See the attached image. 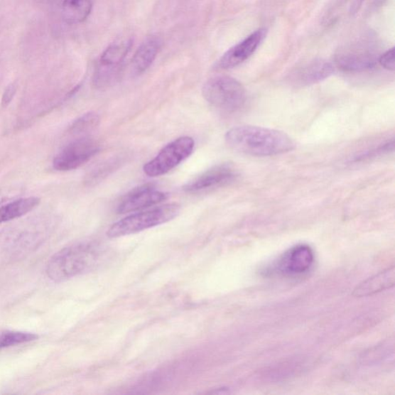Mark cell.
Wrapping results in <instances>:
<instances>
[{"label":"cell","instance_id":"cell-7","mask_svg":"<svg viewBox=\"0 0 395 395\" xmlns=\"http://www.w3.org/2000/svg\"><path fill=\"white\" fill-rule=\"evenodd\" d=\"M133 41L125 38L115 41L103 52L94 75L98 88L109 87L118 78L121 66L129 53Z\"/></svg>","mask_w":395,"mask_h":395},{"label":"cell","instance_id":"cell-22","mask_svg":"<svg viewBox=\"0 0 395 395\" xmlns=\"http://www.w3.org/2000/svg\"><path fill=\"white\" fill-rule=\"evenodd\" d=\"M379 64L386 70L394 71L395 67L394 62V48H392L379 57Z\"/></svg>","mask_w":395,"mask_h":395},{"label":"cell","instance_id":"cell-6","mask_svg":"<svg viewBox=\"0 0 395 395\" xmlns=\"http://www.w3.org/2000/svg\"><path fill=\"white\" fill-rule=\"evenodd\" d=\"M194 147L195 141L191 137L184 136L175 139L161 150L154 159L144 166V173L150 177L167 174L190 157Z\"/></svg>","mask_w":395,"mask_h":395},{"label":"cell","instance_id":"cell-2","mask_svg":"<svg viewBox=\"0 0 395 395\" xmlns=\"http://www.w3.org/2000/svg\"><path fill=\"white\" fill-rule=\"evenodd\" d=\"M101 250L93 242H82L58 251L49 260L46 273L52 281L61 283L84 274L98 264Z\"/></svg>","mask_w":395,"mask_h":395},{"label":"cell","instance_id":"cell-10","mask_svg":"<svg viewBox=\"0 0 395 395\" xmlns=\"http://www.w3.org/2000/svg\"><path fill=\"white\" fill-rule=\"evenodd\" d=\"M267 30L261 28L251 33L234 47L224 53L217 63V67L222 70L234 68L254 55L266 37Z\"/></svg>","mask_w":395,"mask_h":395},{"label":"cell","instance_id":"cell-5","mask_svg":"<svg viewBox=\"0 0 395 395\" xmlns=\"http://www.w3.org/2000/svg\"><path fill=\"white\" fill-rule=\"evenodd\" d=\"M378 47L372 41L362 40L347 45L335 58L337 67L349 73H359L374 68L379 63Z\"/></svg>","mask_w":395,"mask_h":395},{"label":"cell","instance_id":"cell-20","mask_svg":"<svg viewBox=\"0 0 395 395\" xmlns=\"http://www.w3.org/2000/svg\"><path fill=\"white\" fill-rule=\"evenodd\" d=\"M119 161L114 159L107 161V163H103L92 171L91 174H89L87 178V183L89 184L97 183L101 181L107 175H109L115 168L117 165H119Z\"/></svg>","mask_w":395,"mask_h":395},{"label":"cell","instance_id":"cell-9","mask_svg":"<svg viewBox=\"0 0 395 395\" xmlns=\"http://www.w3.org/2000/svg\"><path fill=\"white\" fill-rule=\"evenodd\" d=\"M314 263V254L308 245H296L285 252L278 260L276 269L283 276L302 275L310 271Z\"/></svg>","mask_w":395,"mask_h":395},{"label":"cell","instance_id":"cell-1","mask_svg":"<svg viewBox=\"0 0 395 395\" xmlns=\"http://www.w3.org/2000/svg\"><path fill=\"white\" fill-rule=\"evenodd\" d=\"M225 139L232 149L256 157L281 155L296 147L292 139L284 132L249 125L230 129Z\"/></svg>","mask_w":395,"mask_h":395},{"label":"cell","instance_id":"cell-11","mask_svg":"<svg viewBox=\"0 0 395 395\" xmlns=\"http://www.w3.org/2000/svg\"><path fill=\"white\" fill-rule=\"evenodd\" d=\"M237 177V170L228 164L215 166L187 183L183 190L188 193H199L232 183Z\"/></svg>","mask_w":395,"mask_h":395},{"label":"cell","instance_id":"cell-18","mask_svg":"<svg viewBox=\"0 0 395 395\" xmlns=\"http://www.w3.org/2000/svg\"><path fill=\"white\" fill-rule=\"evenodd\" d=\"M38 339V335L28 332L0 330V349L31 342Z\"/></svg>","mask_w":395,"mask_h":395},{"label":"cell","instance_id":"cell-14","mask_svg":"<svg viewBox=\"0 0 395 395\" xmlns=\"http://www.w3.org/2000/svg\"><path fill=\"white\" fill-rule=\"evenodd\" d=\"M161 45L163 41L156 37L148 39L141 45L131 60V70L134 75L143 74L153 64Z\"/></svg>","mask_w":395,"mask_h":395},{"label":"cell","instance_id":"cell-24","mask_svg":"<svg viewBox=\"0 0 395 395\" xmlns=\"http://www.w3.org/2000/svg\"><path fill=\"white\" fill-rule=\"evenodd\" d=\"M364 2V0H353L351 9H350V13H351L352 15H355L359 11H360Z\"/></svg>","mask_w":395,"mask_h":395},{"label":"cell","instance_id":"cell-17","mask_svg":"<svg viewBox=\"0 0 395 395\" xmlns=\"http://www.w3.org/2000/svg\"><path fill=\"white\" fill-rule=\"evenodd\" d=\"M91 0H64L62 4L63 19L70 25L85 22L92 11Z\"/></svg>","mask_w":395,"mask_h":395},{"label":"cell","instance_id":"cell-13","mask_svg":"<svg viewBox=\"0 0 395 395\" xmlns=\"http://www.w3.org/2000/svg\"><path fill=\"white\" fill-rule=\"evenodd\" d=\"M335 73V67L331 63L315 59L296 69L291 76V82L300 86L318 84Z\"/></svg>","mask_w":395,"mask_h":395},{"label":"cell","instance_id":"cell-23","mask_svg":"<svg viewBox=\"0 0 395 395\" xmlns=\"http://www.w3.org/2000/svg\"><path fill=\"white\" fill-rule=\"evenodd\" d=\"M17 91V85L12 83L5 89L2 97V107H6L11 103Z\"/></svg>","mask_w":395,"mask_h":395},{"label":"cell","instance_id":"cell-3","mask_svg":"<svg viewBox=\"0 0 395 395\" xmlns=\"http://www.w3.org/2000/svg\"><path fill=\"white\" fill-rule=\"evenodd\" d=\"M180 210V205L171 203L131 215L113 224L107 235L109 238H119L161 225L174 220Z\"/></svg>","mask_w":395,"mask_h":395},{"label":"cell","instance_id":"cell-4","mask_svg":"<svg viewBox=\"0 0 395 395\" xmlns=\"http://www.w3.org/2000/svg\"><path fill=\"white\" fill-rule=\"evenodd\" d=\"M202 95L217 109L229 112H236L246 104V90L235 78L220 76L211 78L202 87Z\"/></svg>","mask_w":395,"mask_h":395},{"label":"cell","instance_id":"cell-19","mask_svg":"<svg viewBox=\"0 0 395 395\" xmlns=\"http://www.w3.org/2000/svg\"><path fill=\"white\" fill-rule=\"evenodd\" d=\"M100 121V117L94 112H89L80 117L71 125L70 131L73 134H83L92 131Z\"/></svg>","mask_w":395,"mask_h":395},{"label":"cell","instance_id":"cell-12","mask_svg":"<svg viewBox=\"0 0 395 395\" xmlns=\"http://www.w3.org/2000/svg\"><path fill=\"white\" fill-rule=\"evenodd\" d=\"M168 194L161 192L156 187L145 185L134 188L119 204L118 212L129 213L146 209L168 199Z\"/></svg>","mask_w":395,"mask_h":395},{"label":"cell","instance_id":"cell-8","mask_svg":"<svg viewBox=\"0 0 395 395\" xmlns=\"http://www.w3.org/2000/svg\"><path fill=\"white\" fill-rule=\"evenodd\" d=\"M100 146L93 139L82 137L71 141L53 161V167L59 172L75 170L95 156Z\"/></svg>","mask_w":395,"mask_h":395},{"label":"cell","instance_id":"cell-21","mask_svg":"<svg viewBox=\"0 0 395 395\" xmlns=\"http://www.w3.org/2000/svg\"><path fill=\"white\" fill-rule=\"evenodd\" d=\"M394 149V140L384 144V145L379 147L378 148H374L370 151H366L365 153L362 154L360 156H357L355 158V163H358V161H362L367 158H371L372 157L378 156L379 155H382L384 153H388Z\"/></svg>","mask_w":395,"mask_h":395},{"label":"cell","instance_id":"cell-16","mask_svg":"<svg viewBox=\"0 0 395 395\" xmlns=\"http://www.w3.org/2000/svg\"><path fill=\"white\" fill-rule=\"evenodd\" d=\"M38 197H28L0 206V223L11 221L33 210L40 203Z\"/></svg>","mask_w":395,"mask_h":395},{"label":"cell","instance_id":"cell-15","mask_svg":"<svg viewBox=\"0 0 395 395\" xmlns=\"http://www.w3.org/2000/svg\"><path fill=\"white\" fill-rule=\"evenodd\" d=\"M395 269L392 266L384 269V271L374 275L360 285H358L353 292L357 298L372 296L385 290L391 289L394 286Z\"/></svg>","mask_w":395,"mask_h":395}]
</instances>
